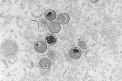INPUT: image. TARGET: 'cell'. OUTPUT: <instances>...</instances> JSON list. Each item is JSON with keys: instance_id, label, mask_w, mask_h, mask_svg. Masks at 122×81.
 Returning a JSON list of instances; mask_svg holds the SVG:
<instances>
[{"instance_id": "4", "label": "cell", "mask_w": 122, "mask_h": 81, "mask_svg": "<svg viewBox=\"0 0 122 81\" xmlns=\"http://www.w3.org/2000/svg\"><path fill=\"white\" fill-rule=\"evenodd\" d=\"M48 29L52 33H57L61 30V26L57 22H52L49 24Z\"/></svg>"}, {"instance_id": "2", "label": "cell", "mask_w": 122, "mask_h": 81, "mask_svg": "<svg viewBox=\"0 0 122 81\" xmlns=\"http://www.w3.org/2000/svg\"><path fill=\"white\" fill-rule=\"evenodd\" d=\"M81 55V50L77 47H73L72 48L70 52H69V55L70 57L73 59H78Z\"/></svg>"}, {"instance_id": "6", "label": "cell", "mask_w": 122, "mask_h": 81, "mask_svg": "<svg viewBox=\"0 0 122 81\" xmlns=\"http://www.w3.org/2000/svg\"><path fill=\"white\" fill-rule=\"evenodd\" d=\"M45 18L49 21L54 20L57 17V14L55 11L52 10H47L44 14Z\"/></svg>"}, {"instance_id": "7", "label": "cell", "mask_w": 122, "mask_h": 81, "mask_svg": "<svg viewBox=\"0 0 122 81\" xmlns=\"http://www.w3.org/2000/svg\"><path fill=\"white\" fill-rule=\"evenodd\" d=\"M45 41L49 44L52 45L57 43V38L53 34H48L45 38Z\"/></svg>"}, {"instance_id": "8", "label": "cell", "mask_w": 122, "mask_h": 81, "mask_svg": "<svg viewBox=\"0 0 122 81\" xmlns=\"http://www.w3.org/2000/svg\"><path fill=\"white\" fill-rule=\"evenodd\" d=\"M79 47L83 49H86L87 48V44L86 42L83 40H79L78 41Z\"/></svg>"}, {"instance_id": "1", "label": "cell", "mask_w": 122, "mask_h": 81, "mask_svg": "<svg viewBox=\"0 0 122 81\" xmlns=\"http://www.w3.org/2000/svg\"><path fill=\"white\" fill-rule=\"evenodd\" d=\"M35 49L36 51L40 53H43L46 51L47 46L46 43L42 41H38L35 43Z\"/></svg>"}, {"instance_id": "5", "label": "cell", "mask_w": 122, "mask_h": 81, "mask_svg": "<svg viewBox=\"0 0 122 81\" xmlns=\"http://www.w3.org/2000/svg\"><path fill=\"white\" fill-rule=\"evenodd\" d=\"M51 65V61L47 58H42L39 61L40 67L44 69H48Z\"/></svg>"}, {"instance_id": "3", "label": "cell", "mask_w": 122, "mask_h": 81, "mask_svg": "<svg viewBox=\"0 0 122 81\" xmlns=\"http://www.w3.org/2000/svg\"><path fill=\"white\" fill-rule=\"evenodd\" d=\"M57 20L61 24L65 25L69 23L70 20V17L68 14L66 13H61L59 14L57 18Z\"/></svg>"}]
</instances>
